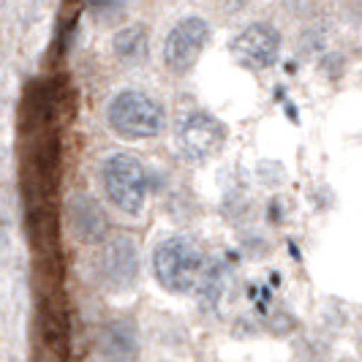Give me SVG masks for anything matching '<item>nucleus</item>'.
I'll return each mask as SVG.
<instances>
[{
	"label": "nucleus",
	"mask_w": 362,
	"mask_h": 362,
	"mask_svg": "<svg viewBox=\"0 0 362 362\" xmlns=\"http://www.w3.org/2000/svg\"><path fill=\"white\" fill-rule=\"evenodd\" d=\"M109 128L131 142H142L158 136L166 126V112L158 98L145 90H120L107 107Z\"/></svg>",
	"instance_id": "f03ea898"
},
{
	"label": "nucleus",
	"mask_w": 362,
	"mask_h": 362,
	"mask_svg": "<svg viewBox=\"0 0 362 362\" xmlns=\"http://www.w3.org/2000/svg\"><path fill=\"white\" fill-rule=\"evenodd\" d=\"M229 52L240 66L251 71H264L278 63L281 54V33L270 22H251L229 41Z\"/></svg>",
	"instance_id": "423d86ee"
},
{
	"label": "nucleus",
	"mask_w": 362,
	"mask_h": 362,
	"mask_svg": "<svg viewBox=\"0 0 362 362\" xmlns=\"http://www.w3.org/2000/svg\"><path fill=\"white\" fill-rule=\"evenodd\" d=\"M223 278H226V272H223L221 264H213V267H207V270H204L202 284H199L202 300H204V303L218 305V300H221V294H223Z\"/></svg>",
	"instance_id": "9b49d317"
},
{
	"label": "nucleus",
	"mask_w": 362,
	"mask_h": 362,
	"mask_svg": "<svg viewBox=\"0 0 362 362\" xmlns=\"http://www.w3.org/2000/svg\"><path fill=\"white\" fill-rule=\"evenodd\" d=\"M66 221L82 245H98L109 237V218L101 202L88 191H76L66 202Z\"/></svg>",
	"instance_id": "6e6552de"
},
{
	"label": "nucleus",
	"mask_w": 362,
	"mask_h": 362,
	"mask_svg": "<svg viewBox=\"0 0 362 362\" xmlns=\"http://www.w3.org/2000/svg\"><path fill=\"white\" fill-rule=\"evenodd\" d=\"M248 6V0H226V8L229 11H240V8H245Z\"/></svg>",
	"instance_id": "ddd939ff"
},
{
	"label": "nucleus",
	"mask_w": 362,
	"mask_h": 362,
	"mask_svg": "<svg viewBox=\"0 0 362 362\" xmlns=\"http://www.w3.org/2000/svg\"><path fill=\"white\" fill-rule=\"evenodd\" d=\"M128 3L131 0H85V8L90 11L93 17L112 19V17H120L128 8Z\"/></svg>",
	"instance_id": "f8f14e48"
},
{
	"label": "nucleus",
	"mask_w": 362,
	"mask_h": 362,
	"mask_svg": "<svg viewBox=\"0 0 362 362\" xmlns=\"http://www.w3.org/2000/svg\"><path fill=\"white\" fill-rule=\"evenodd\" d=\"M112 52L126 66L145 63L150 52V36H147L145 25H128L123 30H117L112 38Z\"/></svg>",
	"instance_id": "9d476101"
},
{
	"label": "nucleus",
	"mask_w": 362,
	"mask_h": 362,
	"mask_svg": "<svg viewBox=\"0 0 362 362\" xmlns=\"http://www.w3.org/2000/svg\"><path fill=\"white\" fill-rule=\"evenodd\" d=\"M229 131L218 120L216 115H210L207 109H191L185 112L177 126H175V139L180 153L188 161H207L216 153H221V147L226 142Z\"/></svg>",
	"instance_id": "20e7f679"
},
{
	"label": "nucleus",
	"mask_w": 362,
	"mask_h": 362,
	"mask_svg": "<svg viewBox=\"0 0 362 362\" xmlns=\"http://www.w3.org/2000/svg\"><path fill=\"white\" fill-rule=\"evenodd\" d=\"M210 41V25L202 17H182L163 38L161 60L166 71L185 76L197 69L202 52Z\"/></svg>",
	"instance_id": "39448f33"
},
{
	"label": "nucleus",
	"mask_w": 362,
	"mask_h": 362,
	"mask_svg": "<svg viewBox=\"0 0 362 362\" xmlns=\"http://www.w3.org/2000/svg\"><path fill=\"white\" fill-rule=\"evenodd\" d=\"M98 180L112 207L126 216H139L147 199V169L131 153H109L101 161Z\"/></svg>",
	"instance_id": "7ed1b4c3"
},
{
	"label": "nucleus",
	"mask_w": 362,
	"mask_h": 362,
	"mask_svg": "<svg viewBox=\"0 0 362 362\" xmlns=\"http://www.w3.org/2000/svg\"><path fill=\"white\" fill-rule=\"evenodd\" d=\"M98 270L104 286L112 291H128L139 278V248L128 235H115L104 240Z\"/></svg>",
	"instance_id": "0eeeda50"
},
{
	"label": "nucleus",
	"mask_w": 362,
	"mask_h": 362,
	"mask_svg": "<svg viewBox=\"0 0 362 362\" xmlns=\"http://www.w3.org/2000/svg\"><path fill=\"white\" fill-rule=\"evenodd\" d=\"M360 335H362V325H360Z\"/></svg>",
	"instance_id": "2eb2a0df"
},
{
	"label": "nucleus",
	"mask_w": 362,
	"mask_h": 362,
	"mask_svg": "<svg viewBox=\"0 0 362 362\" xmlns=\"http://www.w3.org/2000/svg\"><path fill=\"white\" fill-rule=\"evenodd\" d=\"M98 354L107 362H136L142 354L139 327L128 316L109 319L98 329Z\"/></svg>",
	"instance_id": "1a4fd4ad"
},
{
	"label": "nucleus",
	"mask_w": 362,
	"mask_h": 362,
	"mask_svg": "<svg viewBox=\"0 0 362 362\" xmlns=\"http://www.w3.org/2000/svg\"><path fill=\"white\" fill-rule=\"evenodd\" d=\"M204 270V251L191 237L169 235L153 248V275L169 294H191L199 289Z\"/></svg>",
	"instance_id": "f257e3e1"
},
{
	"label": "nucleus",
	"mask_w": 362,
	"mask_h": 362,
	"mask_svg": "<svg viewBox=\"0 0 362 362\" xmlns=\"http://www.w3.org/2000/svg\"><path fill=\"white\" fill-rule=\"evenodd\" d=\"M338 362H360V360H354V357H341Z\"/></svg>",
	"instance_id": "4468645a"
}]
</instances>
